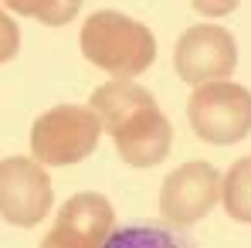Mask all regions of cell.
Listing matches in <instances>:
<instances>
[{
	"label": "cell",
	"mask_w": 251,
	"mask_h": 248,
	"mask_svg": "<svg viewBox=\"0 0 251 248\" xmlns=\"http://www.w3.org/2000/svg\"><path fill=\"white\" fill-rule=\"evenodd\" d=\"M92 112L102 119V129L116 139V150L129 166H156L167 160L173 126L143 85L123 79L99 85L92 92Z\"/></svg>",
	"instance_id": "1"
},
{
	"label": "cell",
	"mask_w": 251,
	"mask_h": 248,
	"mask_svg": "<svg viewBox=\"0 0 251 248\" xmlns=\"http://www.w3.org/2000/svg\"><path fill=\"white\" fill-rule=\"evenodd\" d=\"M82 55L102 72L132 82L156 61V38L146 24L119 10H95L82 24Z\"/></svg>",
	"instance_id": "2"
},
{
	"label": "cell",
	"mask_w": 251,
	"mask_h": 248,
	"mask_svg": "<svg viewBox=\"0 0 251 248\" xmlns=\"http://www.w3.org/2000/svg\"><path fill=\"white\" fill-rule=\"evenodd\" d=\"M102 119L92 106H54L31 126V157L41 166H68L95 153Z\"/></svg>",
	"instance_id": "3"
},
{
	"label": "cell",
	"mask_w": 251,
	"mask_h": 248,
	"mask_svg": "<svg viewBox=\"0 0 251 248\" xmlns=\"http://www.w3.org/2000/svg\"><path fill=\"white\" fill-rule=\"evenodd\" d=\"M187 116L204 143L214 146L241 143L251 133V92L234 82L201 85L187 102Z\"/></svg>",
	"instance_id": "4"
},
{
	"label": "cell",
	"mask_w": 251,
	"mask_h": 248,
	"mask_svg": "<svg viewBox=\"0 0 251 248\" xmlns=\"http://www.w3.org/2000/svg\"><path fill=\"white\" fill-rule=\"evenodd\" d=\"M173 68L187 85L201 88L210 82H231L238 68L234 34L221 24H194L173 48Z\"/></svg>",
	"instance_id": "5"
},
{
	"label": "cell",
	"mask_w": 251,
	"mask_h": 248,
	"mask_svg": "<svg viewBox=\"0 0 251 248\" xmlns=\"http://www.w3.org/2000/svg\"><path fill=\"white\" fill-rule=\"evenodd\" d=\"M54 187L34 157L0 160V218L17 228H34L51 211Z\"/></svg>",
	"instance_id": "6"
},
{
	"label": "cell",
	"mask_w": 251,
	"mask_h": 248,
	"mask_svg": "<svg viewBox=\"0 0 251 248\" xmlns=\"http://www.w3.org/2000/svg\"><path fill=\"white\" fill-rule=\"evenodd\" d=\"M221 184L224 177L204 160L176 166L160 187V211L173 228H187L197 224L201 218H207L214 204L221 201Z\"/></svg>",
	"instance_id": "7"
},
{
	"label": "cell",
	"mask_w": 251,
	"mask_h": 248,
	"mask_svg": "<svg viewBox=\"0 0 251 248\" xmlns=\"http://www.w3.org/2000/svg\"><path fill=\"white\" fill-rule=\"evenodd\" d=\"M112 231H116V211L109 197L95 191H82L65 201L54 228L44 235L41 248H102Z\"/></svg>",
	"instance_id": "8"
},
{
	"label": "cell",
	"mask_w": 251,
	"mask_h": 248,
	"mask_svg": "<svg viewBox=\"0 0 251 248\" xmlns=\"http://www.w3.org/2000/svg\"><path fill=\"white\" fill-rule=\"evenodd\" d=\"M102 248H197L190 235L180 228L163 224V221H139V224H123L109 235Z\"/></svg>",
	"instance_id": "9"
},
{
	"label": "cell",
	"mask_w": 251,
	"mask_h": 248,
	"mask_svg": "<svg viewBox=\"0 0 251 248\" xmlns=\"http://www.w3.org/2000/svg\"><path fill=\"white\" fill-rule=\"evenodd\" d=\"M221 201L234 221L251 224V157H241L231 164L224 184H221Z\"/></svg>",
	"instance_id": "10"
},
{
	"label": "cell",
	"mask_w": 251,
	"mask_h": 248,
	"mask_svg": "<svg viewBox=\"0 0 251 248\" xmlns=\"http://www.w3.org/2000/svg\"><path fill=\"white\" fill-rule=\"evenodd\" d=\"M17 14H31V17H41L44 24H68L75 14H78V3H14Z\"/></svg>",
	"instance_id": "11"
},
{
	"label": "cell",
	"mask_w": 251,
	"mask_h": 248,
	"mask_svg": "<svg viewBox=\"0 0 251 248\" xmlns=\"http://www.w3.org/2000/svg\"><path fill=\"white\" fill-rule=\"evenodd\" d=\"M17 44H21V31H17V24L0 10V65L10 61V58L17 55Z\"/></svg>",
	"instance_id": "12"
}]
</instances>
